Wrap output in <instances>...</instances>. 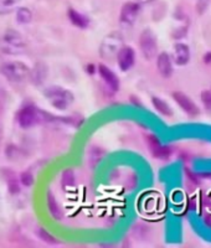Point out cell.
Returning <instances> with one entry per match:
<instances>
[{
    "label": "cell",
    "mask_w": 211,
    "mask_h": 248,
    "mask_svg": "<svg viewBox=\"0 0 211 248\" xmlns=\"http://www.w3.org/2000/svg\"><path fill=\"white\" fill-rule=\"evenodd\" d=\"M146 145H148V149H149L150 154H152L155 159H159V160H168V159L172 156L173 154L172 147L162 144L157 136H154V134H149V136H146Z\"/></svg>",
    "instance_id": "7"
},
{
    "label": "cell",
    "mask_w": 211,
    "mask_h": 248,
    "mask_svg": "<svg viewBox=\"0 0 211 248\" xmlns=\"http://www.w3.org/2000/svg\"><path fill=\"white\" fill-rule=\"evenodd\" d=\"M200 103L205 112L211 113V90H204L200 93Z\"/></svg>",
    "instance_id": "24"
},
{
    "label": "cell",
    "mask_w": 211,
    "mask_h": 248,
    "mask_svg": "<svg viewBox=\"0 0 211 248\" xmlns=\"http://www.w3.org/2000/svg\"><path fill=\"white\" fill-rule=\"evenodd\" d=\"M0 74L10 82H24L29 78L30 68L21 61H8L0 65Z\"/></svg>",
    "instance_id": "2"
},
{
    "label": "cell",
    "mask_w": 211,
    "mask_h": 248,
    "mask_svg": "<svg viewBox=\"0 0 211 248\" xmlns=\"http://www.w3.org/2000/svg\"><path fill=\"white\" fill-rule=\"evenodd\" d=\"M46 202H48L49 212H50V215L52 216V218H55V220H57V221L61 220L62 218L61 207H60L59 202H57L56 199H55L54 194L49 192L48 199H46Z\"/></svg>",
    "instance_id": "17"
},
{
    "label": "cell",
    "mask_w": 211,
    "mask_h": 248,
    "mask_svg": "<svg viewBox=\"0 0 211 248\" xmlns=\"http://www.w3.org/2000/svg\"><path fill=\"white\" fill-rule=\"evenodd\" d=\"M46 77H48V66L41 62L31 68L30 75H29V78L35 86H41L46 81Z\"/></svg>",
    "instance_id": "14"
},
{
    "label": "cell",
    "mask_w": 211,
    "mask_h": 248,
    "mask_svg": "<svg viewBox=\"0 0 211 248\" xmlns=\"http://www.w3.org/2000/svg\"><path fill=\"white\" fill-rule=\"evenodd\" d=\"M76 183V178H75V172L71 169H66L65 171L62 172L61 175V185L65 187V189H68V187H72Z\"/></svg>",
    "instance_id": "20"
},
{
    "label": "cell",
    "mask_w": 211,
    "mask_h": 248,
    "mask_svg": "<svg viewBox=\"0 0 211 248\" xmlns=\"http://www.w3.org/2000/svg\"><path fill=\"white\" fill-rule=\"evenodd\" d=\"M188 34H189V26L184 24V25H180L179 28L173 29L170 36H172V39L175 40V41H181V40L185 39V37L188 36Z\"/></svg>",
    "instance_id": "23"
},
{
    "label": "cell",
    "mask_w": 211,
    "mask_h": 248,
    "mask_svg": "<svg viewBox=\"0 0 211 248\" xmlns=\"http://www.w3.org/2000/svg\"><path fill=\"white\" fill-rule=\"evenodd\" d=\"M36 233H37V237H39L42 242H45V243H48V245H51V246L59 245V241H57L56 238H55V237L50 233V232L46 231L45 229L39 227L36 231Z\"/></svg>",
    "instance_id": "22"
},
{
    "label": "cell",
    "mask_w": 211,
    "mask_h": 248,
    "mask_svg": "<svg viewBox=\"0 0 211 248\" xmlns=\"http://www.w3.org/2000/svg\"><path fill=\"white\" fill-rule=\"evenodd\" d=\"M67 16L70 23L79 29H87L90 25V19L86 15L76 12L73 8H70L67 10Z\"/></svg>",
    "instance_id": "16"
},
{
    "label": "cell",
    "mask_w": 211,
    "mask_h": 248,
    "mask_svg": "<svg viewBox=\"0 0 211 248\" xmlns=\"http://www.w3.org/2000/svg\"><path fill=\"white\" fill-rule=\"evenodd\" d=\"M32 20V13L30 12V9L19 8L16 12V21L19 24H29Z\"/></svg>",
    "instance_id": "21"
},
{
    "label": "cell",
    "mask_w": 211,
    "mask_h": 248,
    "mask_svg": "<svg viewBox=\"0 0 211 248\" xmlns=\"http://www.w3.org/2000/svg\"><path fill=\"white\" fill-rule=\"evenodd\" d=\"M139 48L146 60L155 59L158 55V37L152 29H144L139 35Z\"/></svg>",
    "instance_id": "4"
},
{
    "label": "cell",
    "mask_w": 211,
    "mask_h": 248,
    "mask_svg": "<svg viewBox=\"0 0 211 248\" xmlns=\"http://www.w3.org/2000/svg\"><path fill=\"white\" fill-rule=\"evenodd\" d=\"M201 61H203L204 65H211V51H206L201 57Z\"/></svg>",
    "instance_id": "28"
},
{
    "label": "cell",
    "mask_w": 211,
    "mask_h": 248,
    "mask_svg": "<svg viewBox=\"0 0 211 248\" xmlns=\"http://www.w3.org/2000/svg\"><path fill=\"white\" fill-rule=\"evenodd\" d=\"M173 101L177 103V106L190 118H195L201 113L199 105L192 98V97L186 94L183 91H174L172 93Z\"/></svg>",
    "instance_id": "5"
},
{
    "label": "cell",
    "mask_w": 211,
    "mask_h": 248,
    "mask_svg": "<svg viewBox=\"0 0 211 248\" xmlns=\"http://www.w3.org/2000/svg\"><path fill=\"white\" fill-rule=\"evenodd\" d=\"M44 96L50 105L59 110H66L73 102V94L68 90L60 86H51L44 91Z\"/></svg>",
    "instance_id": "1"
},
{
    "label": "cell",
    "mask_w": 211,
    "mask_h": 248,
    "mask_svg": "<svg viewBox=\"0 0 211 248\" xmlns=\"http://www.w3.org/2000/svg\"><path fill=\"white\" fill-rule=\"evenodd\" d=\"M150 101H152L153 108H154L161 116L165 117V118H170V117L174 116V110H173L172 106L169 105L166 101H164L163 98H161V97L158 96H153Z\"/></svg>",
    "instance_id": "15"
},
{
    "label": "cell",
    "mask_w": 211,
    "mask_h": 248,
    "mask_svg": "<svg viewBox=\"0 0 211 248\" xmlns=\"http://www.w3.org/2000/svg\"><path fill=\"white\" fill-rule=\"evenodd\" d=\"M6 178V184H8V190L12 195L19 194L20 191V183L16 178H15V174L12 171H9V174L5 176Z\"/></svg>",
    "instance_id": "18"
},
{
    "label": "cell",
    "mask_w": 211,
    "mask_h": 248,
    "mask_svg": "<svg viewBox=\"0 0 211 248\" xmlns=\"http://www.w3.org/2000/svg\"><path fill=\"white\" fill-rule=\"evenodd\" d=\"M115 59H117V65L121 68V71H123V72L130 71L135 63L134 48L130 47V46L123 45L115 55Z\"/></svg>",
    "instance_id": "12"
},
{
    "label": "cell",
    "mask_w": 211,
    "mask_h": 248,
    "mask_svg": "<svg viewBox=\"0 0 211 248\" xmlns=\"http://www.w3.org/2000/svg\"><path fill=\"white\" fill-rule=\"evenodd\" d=\"M21 0H0V15H8L19 5Z\"/></svg>",
    "instance_id": "19"
},
{
    "label": "cell",
    "mask_w": 211,
    "mask_h": 248,
    "mask_svg": "<svg viewBox=\"0 0 211 248\" xmlns=\"http://www.w3.org/2000/svg\"><path fill=\"white\" fill-rule=\"evenodd\" d=\"M210 90H211V88H210Z\"/></svg>",
    "instance_id": "31"
},
{
    "label": "cell",
    "mask_w": 211,
    "mask_h": 248,
    "mask_svg": "<svg viewBox=\"0 0 211 248\" xmlns=\"http://www.w3.org/2000/svg\"><path fill=\"white\" fill-rule=\"evenodd\" d=\"M173 62L175 66L184 67L190 62L192 60V50L188 44L183 41H177L173 46V54H172Z\"/></svg>",
    "instance_id": "10"
},
{
    "label": "cell",
    "mask_w": 211,
    "mask_h": 248,
    "mask_svg": "<svg viewBox=\"0 0 211 248\" xmlns=\"http://www.w3.org/2000/svg\"><path fill=\"white\" fill-rule=\"evenodd\" d=\"M16 121L20 127L28 129L40 121V110L32 105L23 106L17 112Z\"/></svg>",
    "instance_id": "6"
},
{
    "label": "cell",
    "mask_w": 211,
    "mask_h": 248,
    "mask_svg": "<svg viewBox=\"0 0 211 248\" xmlns=\"http://www.w3.org/2000/svg\"><path fill=\"white\" fill-rule=\"evenodd\" d=\"M19 181L21 183V185H24L25 187H29L34 184V175L31 171H24L20 174Z\"/></svg>",
    "instance_id": "25"
},
{
    "label": "cell",
    "mask_w": 211,
    "mask_h": 248,
    "mask_svg": "<svg viewBox=\"0 0 211 248\" xmlns=\"http://www.w3.org/2000/svg\"><path fill=\"white\" fill-rule=\"evenodd\" d=\"M139 14H141V4L135 3V1H128L121 9L119 24L123 28H130L135 24Z\"/></svg>",
    "instance_id": "8"
},
{
    "label": "cell",
    "mask_w": 211,
    "mask_h": 248,
    "mask_svg": "<svg viewBox=\"0 0 211 248\" xmlns=\"http://www.w3.org/2000/svg\"><path fill=\"white\" fill-rule=\"evenodd\" d=\"M209 6V0H199L196 4V10L200 15L204 14L206 12V9Z\"/></svg>",
    "instance_id": "27"
},
{
    "label": "cell",
    "mask_w": 211,
    "mask_h": 248,
    "mask_svg": "<svg viewBox=\"0 0 211 248\" xmlns=\"http://www.w3.org/2000/svg\"><path fill=\"white\" fill-rule=\"evenodd\" d=\"M186 176H188V180L193 184V185L197 186L201 183V178L200 175L196 174V172L192 171V170H186Z\"/></svg>",
    "instance_id": "26"
},
{
    "label": "cell",
    "mask_w": 211,
    "mask_h": 248,
    "mask_svg": "<svg viewBox=\"0 0 211 248\" xmlns=\"http://www.w3.org/2000/svg\"><path fill=\"white\" fill-rule=\"evenodd\" d=\"M95 65H92V63H91V65H87V72L88 74H91V75H93L95 74Z\"/></svg>",
    "instance_id": "30"
},
{
    "label": "cell",
    "mask_w": 211,
    "mask_h": 248,
    "mask_svg": "<svg viewBox=\"0 0 211 248\" xmlns=\"http://www.w3.org/2000/svg\"><path fill=\"white\" fill-rule=\"evenodd\" d=\"M98 74L99 76H101V78L104 81V83H106L111 90L114 91V92H117V91L119 90L121 83H119L118 77H117V75H115L108 66L101 63V65L98 66Z\"/></svg>",
    "instance_id": "13"
},
{
    "label": "cell",
    "mask_w": 211,
    "mask_h": 248,
    "mask_svg": "<svg viewBox=\"0 0 211 248\" xmlns=\"http://www.w3.org/2000/svg\"><path fill=\"white\" fill-rule=\"evenodd\" d=\"M123 46L122 44V36L118 32H112V34L108 35L104 41L101 45V50H99V54L103 59L111 60L112 57H114L118 52L119 48Z\"/></svg>",
    "instance_id": "9"
},
{
    "label": "cell",
    "mask_w": 211,
    "mask_h": 248,
    "mask_svg": "<svg viewBox=\"0 0 211 248\" xmlns=\"http://www.w3.org/2000/svg\"><path fill=\"white\" fill-rule=\"evenodd\" d=\"M155 66H157L158 74L163 78H170L174 74V62H173L172 55L169 52H161L155 56Z\"/></svg>",
    "instance_id": "11"
},
{
    "label": "cell",
    "mask_w": 211,
    "mask_h": 248,
    "mask_svg": "<svg viewBox=\"0 0 211 248\" xmlns=\"http://www.w3.org/2000/svg\"><path fill=\"white\" fill-rule=\"evenodd\" d=\"M25 46L26 44L23 35L17 31L9 29L4 32L3 37H1L0 50L6 55H19L25 50Z\"/></svg>",
    "instance_id": "3"
},
{
    "label": "cell",
    "mask_w": 211,
    "mask_h": 248,
    "mask_svg": "<svg viewBox=\"0 0 211 248\" xmlns=\"http://www.w3.org/2000/svg\"><path fill=\"white\" fill-rule=\"evenodd\" d=\"M134 1H135V3L141 4V5H144V4H150V3H153L154 0H134Z\"/></svg>",
    "instance_id": "29"
}]
</instances>
